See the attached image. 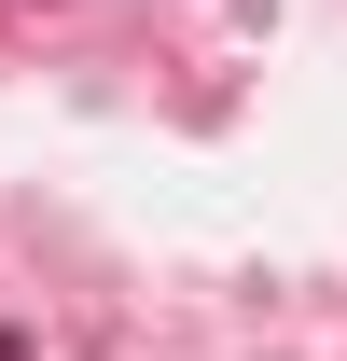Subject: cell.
I'll list each match as a JSON object with an SVG mask.
<instances>
[{
    "instance_id": "obj_1",
    "label": "cell",
    "mask_w": 347,
    "mask_h": 361,
    "mask_svg": "<svg viewBox=\"0 0 347 361\" xmlns=\"http://www.w3.org/2000/svg\"><path fill=\"white\" fill-rule=\"evenodd\" d=\"M0 361H28V334H0Z\"/></svg>"
}]
</instances>
